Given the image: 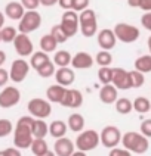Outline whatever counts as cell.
Returning <instances> with one entry per match:
<instances>
[{"label":"cell","mask_w":151,"mask_h":156,"mask_svg":"<svg viewBox=\"0 0 151 156\" xmlns=\"http://www.w3.org/2000/svg\"><path fill=\"white\" fill-rule=\"evenodd\" d=\"M34 118L31 115L21 116L18 119L17 125L13 127V146L19 150L30 149L31 141H33V134H31V125H33Z\"/></svg>","instance_id":"obj_1"},{"label":"cell","mask_w":151,"mask_h":156,"mask_svg":"<svg viewBox=\"0 0 151 156\" xmlns=\"http://www.w3.org/2000/svg\"><path fill=\"white\" fill-rule=\"evenodd\" d=\"M124 149H127L130 153H136V155H142L150 149V141L145 136H142L141 133L136 131H127L122 134V141Z\"/></svg>","instance_id":"obj_2"},{"label":"cell","mask_w":151,"mask_h":156,"mask_svg":"<svg viewBox=\"0 0 151 156\" xmlns=\"http://www.w3.org/2000/svg\"><path fill=\"white\" fill-rule=\"evenodd\" d=\"M79 30L85 37H93L98 33L96 13L93 9H85L79 13Z\"/></svg>","instance_id":"obj_3"},{"label":"cell","mask_w":151,"mask_h":156,"mask_svg":"<svg viewBox=\"0 0 151 156\" xmlns=\"http://www.w3.org/2000/svg\"><path fill=\"white\" fill-rule=\"evenodd\" d=\"M113 31H114L115 38L124 44L135 43V41L139 38V35H141V31H139L138 27L126 24V22H119V24H115V27L113 28Z\"/></svg>","instance_id":"obj_4"},{"label":"cell","mask_w":151,"mask_h":156,"mask_svg":"<svg viewBox=\"0 0 151 156\" xmlns=\"http://www.w3.org/2000/svg\"><path fill=\"white\" fill-rule=\"evenodd\" d=\"M99 133L95 130H85L80 131V134L77 136V139L74 141V146L77 150L81 152H90L95 150L99 146Z\"/></svg>","instance_id":"obj_5"},{"label":"cell","mask_w":151,"mask_h":156,"mask_svg":"<svg viewBox=\"0 0 151 156\" xmlns=\"http://www.w3.org/2000/svg\"><path fill=\"white\" fill-rule=\"evenodd\" d=\"M42 25V15L36 10H25L22 18L19 19L18 31L22 34H30L37 31Z\"/></svg>","instance_id":"obj_6"},{"label":"cell","mask_w":151,"mask_h":156,"mask_svg":"<svg viewBox=\"0 0 151 156\" xmlns=\"http://www.w3.org/2000/svg\"><path fill=\"white\" fill-rule=\"evenodd\" d=\"M27 109L28 113L37 118V119H44V118H49L51 113H52V105L47 99H42V97H34L31 99L28 105H27Z\"/></svg>","instance_id":"obj_7"},{"label":"cell","mask_w":151,"mask_h":156,"mask_svg":"<svg viewBox=\"0 0 151 156\" xmlns=\"http://www.w3.org/2000/svg\"><path fill=\"white\" fill-rule=\"evenodd\" d=\"M120 141H122V131L115 125H107L99 133V143L107 149H113L119 146Z\"/></svg>","instance_id":"obj_8"},{"label":"cell","mask_w":151,"mask_h":156,"mask_svg":"<svg viewBox=\"0 0 151 156\" xmlns=\"http://www.w3.org/2000/svg\"><path fill=\"white\" fill-rule=\"evenodd\" d=\"M19 100H21V91L17 87L5 86L3 90L0 91V108H3V109L17 106Z\"/></svg>","instance_id":"obj_9"},{"label":"cell","mask_w":151,"mask_h":156,"mask_svg":"<svg viewBox=\"0 0 151 156\" xmlns=\"http://www.w3.org/2000/svg\"><path fill=\"white\" fill-rule=\"evenodd\" d=\"M9 72V78L13 83H22L27 78L28 72H30V63L25 59H15L10 65V71Z\"/></svg>","instance_id":"obj_10"},{"label":"cell","mask_w":151,"mask_h":156,"mask_svg":"<svg viewBox=\"0 0 151 156\" xmlns=\"http://www.w3.org/2000/svg\"><path fill=\"white\" fill-rule=\"evenodd\" d=\"M62 30L65 31V34L70 37H74L79 31V13L74 12V10H67L62 13L61 18V24Z\"/></svg>","instance_id":"obj_11"},{"label":"cell","mask_w":151,"mask_h":156,"mask_svg":"<svg viewBox=\"0 0 151 156\" xmlns=\"http://www.w3.org/2000/svg\"><path fill=\"white\" fill-rule=\"evenodd\" d=\"M12 43H13V47H15V52L21 58H30L33 55V52H34V46H33V41L28 37V34L18 33Z\"/></svg>","instance_id":"obj_12"},{"label":"cell","mask_w":151,"mask_h":156,"mask_svg":"<svg viewBox=\"0 0 151 156\" xmlns=\"http://www.w3.org/2000/svg\"><path fill=\"white\" fill-rule=\"evenodd\" d=\"M61 106L64 108H71V109H77L83 105V94L76 88H67L65 94L61 100Z\"/></svg>","instance_id":"obj_13"},{"label":"cell","mask_w":151,"mask_h":156,"mask_svg":"<svg viewBox=\"0 0 151 156\" xmlns=\"http://www.w3.org/2000/svg\"><path fill=\"white\" fill-rule=\"evenodd\" d=\"M111 84L117 90H129L130 87V78H129V71L123 68H113V80Z\"/></svg>","instance_id":"obj_14"},{"label":"cell","mask_w":151,"mask_h":156,"mask_svg":"<svg viewBox=\"0 0 151 156\" xmlns=\"http://www.w3.org/2000/svg\"><path fill=\"white\" fill-rule=\"evenodd\" d=\"M73 69H89L93 66V56L88 52H77L71 58Z\"/></svg>","instance_id":"obj_15"},{"label":"cell","mask_w":151,"mask_h":156,"mask_svg":"<svg viewBox=\"0 0 151 156\" xmlns=\"http://www.w3.org/2000/svg\"><path fill=\"white\" fill-rule=\"evenodd\" d=\"M96 40H98V46H99L102 50H111V49L115 46V43H117L114 31L110 30V28L101 30L96 35Z\"/></svg>","instance_id":"obj_16"},{"label":"cell","mask_w":151,"mask_h":156,"mask_svg":"<svg viewBox=\"0 0 151 156\" xmlns=\"http://www.w3.org/2000/svg\"><path fill=\"white\" fill-rule=\"evenodd\" d=\"M74 150H76L74 141L67 137L56 139L55 144H53V153L56 156H71Z\"/></svg>","instance_id":"obj_17"},{"label":"cell","mask_w":151,"mask_h":156,"mask_svg":"<svg viewBox=\"0 0 151 156\" xmlns=\"http://www.w3.org/2000/svg\"><path fill=\"white\" fill-rule=\"evenodd\" d=\"M53 77L56 80V84L68 88L76 81V72L71 69L70 66H64V68H58V71H55Z\"/></svg>","instance_id":"obj_18"},{"label":"cell","mask_w":151,"mask_h":156,"mask_svg":"<svg viewBox=\"0 0 151 156\" xmlns=\"http://www.w3.org/2000/svg\"><path fill=\"white\" fill-rule=\"evenodd\" d=\"M24 12H25V9L19 2H9L8 5L5 6V12L3 13H5V16L12 19V21H19L22 18V15H24Z\"/></svg>","instance_id":"obj_19"},{"label":"cell","mask_w":151,"mask_h":156,"mask_svg":"<svg viewBox=\"0 0 151 156\" xmlns=\"http://www.w3.org/2000/svg\"><path fill=\"white\" fill-rule=\"evenodd\" d=\"M99 100L104 105H113L117 100V88L113 84H104L99 90Z\"/></svg>","instance_id":"obj_20"},{"label":"cell","mask_w":151,"mask_h":156,"mask_svg":"<svg viewBox=\"0 0 151 156\" xmlns=\"http://www.w3.org/2000/svg\"><path fill=\"white\" fill-rule=\"evenodd\" d=\"M65 90H67V87H62L59 84H53L46 90V99L51 103H61L62 97L65 94Z\"/></svg>","instance_id":"obj_21"},{"label":"cell","mask_w":151,"mask_h":156,"mask_svg":"<svg viewBox=\"0 0 151 156\" xmlns=\"http://www.w3.org/2000/svg\"><path fill=\"white\" fill-rule=\"evenodd\" d=\"M31 134H33V139H44L49 134V124H46L44 119L34 118L31 125Z\"/></svg>","instance_id":"obj_22"},{"label":"cell","mask_w":151,"mask_h":156,"mask_svg":"<svg viewBox=\"0 0 151 156\" xmlns=\"http://www.w3.org/2000/svg\"><path fill=\"white\" fill-rule=\"evenodd\" d=\"M67 131H68L67 122L62 121V119H56V121H52L51 124H49V134L52 136L53 139L65 137Z\"/></svg>","instance_id":"obj_23"},{"label":"cell","mask_w":151,"mask_h":156,"mask_svg":"<svg viewBox=\"0 0 151 156\" xmlns=\"http://www.w3.org/2000/svg\"><path fill=\"white\" fill-rule=\"evenodd\" d=\"M67 127L68 130L74 131V133H80L85 130V116L81 113H71L67 119Z\"/></svg>","instance_id":"obj_24"},{"label":"cell","mask_w":151,"mask_h":156,"mask_svg":"<svg viewBox=\"0 0 151 156\" xmlns=\"http://www.w3.org/2000/svg\"><path fill=\"white\" fill-rule=\"evenodd\" d=\"M47 61H51L49 55L42 52V50H39V52H33V55L30 56V62H28V63H30V68H34V69L37 71Z\"/></svg>","instance_id":"obj_25"},{"label":"cell","mask_w":151,"mask_h":156,"mask_svg":"<svg viewBox=\"0 0 151 156\" xmlns=\"http://www.w3.org/2000/svg\"><path fill=\"white\" fill-rule=\"evenodd\" d=\"M71 56L70 52H67V50H58V52H55L52 58V62L55 63V66H58V68H64V66H70L71 63Z\"/></svg>","instance_id":"obj_26"},{"label":"cell","mask_w":151,"mask_h":156,"mask_svg":"<svg viewBox=\"0 0 151 156\" xmlns=\"http://www.w3.org/2000/svg\"><path fill=\"white\" fill-rule=\"evenodd\" d=\"M40 50L44 53H52L56 50V46H58V43H56V40L53 38L52 35H51V33L49 34L43 35L42 38H40Z\"/></svg>","instance_id":"obj_27"},{"label":"cell","mask_w":151,"mask_h":156,"mask_svg":"<svg viewBox=\"0 0 151 156\" xmlns=\"http://www.w3.org/2000/svg\"><path fill=\"white\" fill-rule=\"evenodd\" d=\"M132 106H133V111H135V112L147 113V112H150V109H151V102L147 97L139 96V97H136L132 102Z\"/></svg>","instance_id":"obj_28"},{"label":"cell","mask_w":151,"mask_h":156,"mask_svg":"<svg viewBox=\"0 0 151 156\" xmlns=\"http://www.w3.org/2000/svg\"><path fill=\"white\" fill-rule=\"evenodd\" d=\"M135 69L142 72V74H148L151 72V55H142L135 61Z\"/></svg>","instance_id":"obj_29"},{"label":"cell","mask_w":151,"mask_h":156,"mask_svg":"<svg viewBox=\"0 0 151 156\" xmlns=\"http://www.w3.org/2000/svg\"><path fill=\"white\" fill-rule=\"evenodd\" d=\"M115 105V111L120 113V115H129L133 111L132 106V100H129L127 97H120L114 102Z\"/></svg>","instance_id":"obj_30"},{"label":"cell","mask_w":151,"mask_h":156,"mask_svg":"<svg viewBox=\"0 0 151 156\" xmlns=\"http://www.w3.org/2000/svg\"><path fill=\"white\" fill-rule=\"evenodd\" d=\"M17 34H18V30L15 27L5 25L0 28V37H2V41L3 43H12L15 40Z\"/></svg>","instance_id":"obj_31"},{"label":"cell","mask_w":151,"mask_h":156,"mask_svg":"<svg viewBox=\"0 0 151 156\" xmlns=\"http://www.w3.org/2000/svg\"><path fill=\"white\" fill-rule=\"evenodd\" d=\"M30 149H31V153H33L34 156H40V155H43L44 152L49 150L47 143H46V140L44 139H33Z\"/></svg>","instance_id":"obj_32"},{"label":"cell","mask_w":151,"mask_h":156,"mask_svg":"<svg viewBox=\"0 0 151 156\" xmlns=\"http://www.w3.org/2000/svg\"><path fill=\"white\" fill-rule=\"evenodd\" d=\"M98 80H99V83H102V86H104V84H111V80H113V68H111V66H99Z\"/></svg>","instance_id":"obj_33"},{"label":"cell","mask_w":151,"mask_h":156,"mask_svg":"<svg viewBox=\"0 0 151 156\" xmlns=\"http://www.w3.org/2000/svg\"><path fill=\"white\" fill-rule=\"evenodd\" d=\"M95 62L99 66H110L113 62V55L110 53V50H99L95 56Z\"/></svg>","instance_id":"obj_34"},{"label":"cell","mask_w":151,"mask_h":156,"mask_svg":"<svg viewBox=\"0 0 151 156\" xmlns=\"http://www.w3.org/2000/svg\"><path fill=\"white\" fill-rule=\"evenodd\" d=\"M55 71H56V66L52 61H47L44 65H42L39 69H37V74L42 78H51L55 75Z\"/></svg>","instance_id":"obj_35"},{"label":"cell","mask_w":151,"mask_h":156,"mask_svg":"<svg viewBox=\"0 0 151 156\" xmlns=\"http://www.w3.org/2000/svg\"><path fill=\"white\" fill-rule=\"evenodd\" d=\"M129 78H130V87H132V88H139V87H142L144 83H145L144 74L136 69L129 71Z\"/></svg>","instance_id":"obj_36"},{"label":"cell","mask_w":151,"mask_h":156,"mask_svg":"<svg viewBox=\"0 0 151 156\" xmlns=\"http://www.w3.org/2000/svg\"><path fill=\"white\" fill-rule=\"evenodd\" d=\"M51 35H52L53 38L56 40V43H58V44L65 43V41L68 40V35L65 34V31L62 30V27L59 25V24L52 27V30H51Z\"/></svg>","instance_id":"obj_37"},{"label":"cell","mask_w":151,"mask_h":156,"mask_svg":"<svg viewBox=\"0 0 151 156\" xmlns=\"http://www.w3.org/2000/svg\"><path fill=\"white\" fill-rule=\"evenodd\" d=\"M12 131H13V124L6 118H0V139L10 136Z\"/></svg>","instance_id":"obj_38"},{"label":"cell","mask_w":151,"mask_h":156,"mask_svg":"<svg viewBox=\"0 0 151 156\" xmlns=\"http://www.w3.org/2000/svg\"><path fill=\"white\" fill-rule=\"evenodd\" d=\"M89 3H90V0H73V8H71V10L81 12V10L89 8Z\"/></svg>","instance_id":"obj_39"},{"label":"cell","mask_w":151,"mask_h":156,"mask_svg":"<svg viewBox=\"0 0 151 156\" xmlns=\"http://www.w3.org/2000/svg\"><path fill=\"white\" fill-rule=\"evenodd\" d=\"M139 133L142 136H145L147 139H151V119H144L141 122V127H139Z\"/></svg>","instance_id":"obj_40"},{"label":"cell","mask_w":151,"mask_h":156,"mask_svg":"<svg viewBox=\"0 0 151 156\" xmlns=\"http://www.w3.org/2000/svg\"><path fill=\"white\" fill-rule=\"evenodd\" d=\"M25 10H36L40 6V0H21L19 2Z\"/></svg>","instance_id":"obj_41"},{"label":"cell","mask_w":151,"mask_h":156,"mask_svg":"<svg viewBox=\"0 0 151 156\" xmlns=\"http://www.w3.org/2000/svg\"><path fill=\"white\" fill-rule=\"evenodd\" d=\"M108 156H132V153L127 150V149L124 147H113L110 149V153H108Z\"/></svg>","instance_id":"obj_42"},{"label":"cell","mask_w":151,"mask_h":156,"mask_svg":"<svg viewBox=\"0 0 151 156\" xmlns=\"http://www.w3.org/2000/svg\"><path fill=\"white\" fill-rule=\"evenodd\" d=\"M141 24L147 31H150L151 33V12H145V13L142 15L141 16Z\"/></svg>","instance_id":"obj_43"},{"label":"cell","mask_w":151,"mask_h":156,"mask_svg":"<svg viewBox=\"0 0 151 156\" xmlns=\"http://www.w3.org/2000/svg\"><path fill=\"white\" fill-rule=\"evenodd\" d=\"M9 81V72L8 69H5L3 66L0 68V87H5Z\"/></svg>","instance_id":"obj_44"},{"label":"cell","mask_w":151,"mask_h":156,"mask_svg":"<svg viewBox=\"0 0 151 156\" xmlns=\"http://www.w3.org/2000/svg\"><path fill=\"white\" fill-rule=\"evenodd\" d=\"M2 152H3V156H22L21 150L17 147H8L5 150H2Z\"/></svg>","instance_id":"obj_45"},{"label":"cell","mask_w":151,"mask_h":156,"mask_svg":"<svg viewBox=\"0 0 151 156\" xmlns=\"http://www.w3.org/2000/svg\"><path fill=\"white\" fill-rule=\"evenodd\" d=\"M58 5L64 10H71V8H73V0H58Z\"/></svg>","instance_id":"obj_46"},{"label":"cell","mask_w":151,"mask_h":156,"mask_svg":"<svg viewBox=\"0 0 151 156\" xmlns=\"http://www.w3.org/2000/svg\"><path fill=\"white\" fill-rule=\"evenodd\" d=\"M139 9H142L144 12H151V0H141Z\"/></svg>","instance_id":"obj_47"},{"label":"cell","mask_w":151,"mask_h":156,"mask_svg":"<svg viewBox=\"0 0 151 156\" xmlns=\"http://www.w3.org/2000/svg\"><path fill=\"white\" fill-rule=\"evenodd\" d=\"M56 3H58V0H40V5L44 8H52Z\"/></svg>","instance_id":"obj_48"},{"label":"cell","mask_w":151,"mask_h":156,"mask_svg":"<svg viewBox=\"0 0 151 156\" xmlns=\"http://www.w3.org/2000/svg\"><path fill=\"white\" fill-rule=\"evenodd\" d=\"M127 5L130 8H139L141 6V0H127Z\"/></svg>","instance_id":"obj_49"},{"label":"cell","mask_w":151,"mask_h":156,"mask_svg":"<svg viewBox=\"0 0 151 156\" xmlns=\"http://www.w3.org/2000/svg\"><path fill=\"white\" fill-rule=\"evenodd\" d=\"M5 62H6V53L3 50H0V68L5 65Z\"/></svg>","instance_id":"obj_50"},{"label":"cell","mask_w":151,"mask_h":156,"mask_svg":"<svg viewBox=\"0 0 151 156\" xmlns=\"http://www.w3.org/2000/svg\"><path fill=\"white\" fill-rule=\"evenodd\" d=\"M5 19H6V16H5V13L0 10V28L2 27H5Z\"/></svg>","instance_id":"obj_51"},{"label":"cell","mask_w":151,"mask_h":156,"mask_svg":"<svg viewBox=\"0 0 151 156\" xmlns=\"http://www.w3.org/2000/svg\"><path fill=\"white\" fill-rule=\"evenodd\" d=\"M71 156H88V155H86V152H81V150H74Z\"/></svg>","instance_id":"obj_52"},{"label":"cell","mask_w":151,"mask_h":156,"mask_svg":"<svg viewBox=\"0 0 151 156\" xmlns=\"http://www.w3.org/2000/svg\"><path fill=\"white\" fill-rule=\"evenodd\" d=\"M40 156H56L53 152H51V150H47V152H44L43 155H40Z\"/></svg>","instance_id":"obj_53"},{"label":"cell","mask_w":151,"mask_h":156,"mask_svg":"<svg viewBox=\"0 0 151 156\" xmlns=\"http://www.w3.org/2000/svg\"><path fill=\"white\" fill-rule=\"evenodd\" d=\"M147 44H148V50H150V55H151V35L148 37V40H147Z\"/></svg>","instance_id":"obj_54"},{"label":"cell","mask_w":151,"mask_h":156,"mask_svg":"<svg viewBox=\"0 0 151 156\" xmlns=\"http://www.w3.org/2000/svg\"><path fill=\"white\" fill-rule=\"evenodd\" d=\"M0 41H2V37H0Z\"/></svg>","instance_id":"obj_55"},{"label":"cell","mask_w":151,"mask_h":156,"mask_svg":"<svg viewBox=\"0 0 151 156\" xmlns=\"http://www.w3.org/2000/svg\"><path fill=\"white\" fill-rule=\"evenodd\" d=\"M150 112H151V109H150Z\"/></svg>","instance_id":"obj_56"}]
</instances>
